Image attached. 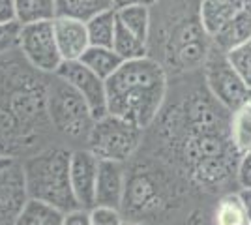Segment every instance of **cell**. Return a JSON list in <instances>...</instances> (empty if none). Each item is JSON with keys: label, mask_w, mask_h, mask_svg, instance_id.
<instances>
[{"label": "cell", "mask_w": 251, "mask_h": 225, "mask_svg": "<svg viewBox=\"0 0 251 225\" xmlns=\"http://www.w3.org/2000/svg\"><path fill=\"white\" fill-rule=\"evenodd\" d=\"M236 178L240 188H251V149L242 152L236 163Z\"/></svg>", "instance_id": "obj_28"}, {"label": "cell", "mask_w": 251, "mask_h": 225, "mask_svg": "<svg viewBox=\"0 0 251 225\" xmlns=\"http://www.w3.org/2000/svg\"><path fill=\"white\" fill-rule=\"evenodd\" d=\"M141 141L143 129L109 113L96 120L86 143L98 160L126 163L139 150Z\"/></svg>", "instance_id": "obj_5"}, {"label": "cell", "mask_w": 251, "mask_h": 225, "mask_svg": "<svg viewBox=\"0 0 251 225\" xmlns=\"http://www.w3.org/2000/svg\"><path fill=\"white\" fill-rule=\"evenodd\" d=\"M116 8L113 10H105L98 13L94 17H90L86 21V30H88V40L90 45L98 47H113L116 32Z\"/></svg>", "instance_id": "obj_20"}, {"label": "cell", "mask_w": 251, "mask_h": 225, "mask_svg": "<svg viewBox=\"0 0 251 225\" xmlns=\"http://www.w3.org/2000/svg\"><path fill=\"white\" fill-rule=\"evenodd\" d=\"M19 32L21 25L17 21L0 25V56L19 49Z\"/></svg>", "instance_id": "obj_26"}, {"label": "cell", "mask_w": 251, "mask_h": 225, "mask_svg": "<svg viewBox=\"0 0 251 225\" xmlns=\"http://www.w3.org/2000/svg\"><path fill=\"white\" fill-rule=\"evenodd\" d=\"M246 0H201V21L212 38L244 8Z\"/></svg>", "instance_id": "obj_14"}, {"label": "cell", "mask_w": 251, "mask_h": 225, "mask_svg": "<svg viewBox=\"0 0 251 225\" xmlns=\"http://www.w3.org/2000/svg\"><path fill=\"white\" fill-rule=\"evenodd\" d=\"M79 62H83L88 70H92L96 75H100L105 81L124 64L122 56L116 53L113 47H98V45H90L79 58Z\"/></svg>", "instance_id": "obj_17"}, {"label": "cell", "mask_w": 251, "mask_h": 225, "mask_svg": "<svg viewBox=\"0 0 251 225\" xmlns=\"http://www.w3.org/2000/svg\"><path fill=\"white\" fill-rule=\"evenodd\" d=\"M72 152L64 147H51L25 161L28 197L58 206L64 212L79 208L70 180Z\"/></svg>", "instance_id": "obj_3"}, {"label": "cell", "mask_w": 251, "mask_h": 225, "mask_svg": "<svg viewBox=\"0 0 251 225\" xmlns=\"http://www.w3.org/2000/svg\"><path fill=\"white\" fill-rule=\"evenodd\" d=\"M248 40H251V19L244 10L238 11L220 32L212 36L214 47L221 49L223 53L246 43Z\"/></svg>", "instance_id": "obj_16"}, {"label": "cell", "mask_w": 251, "mask_h": 225, "mask_svg": "<svg viewBox=\"0 0 251 225\" xmlns=\"http://www.w3.org/2000/svg\"><path fill=\"white\" fill-rule=\"evenodd\" d=\"M248 214L242 203L240 193H229L221 197L216 210H214V225H246Z\"/></svg>", "instance_id": "obj_24"}, {"label": "cell", "mask_w": 251, "mask_h": 225, "mask_svg": "<svg viewBox=\"0 0 251 225\" xmlns=\"http://www.w3.org/2000/svg\"><path fill=\"white\" fill-rule=\"evenodd\" d=\"M116 19H118V17H116ZM113 49L122 56V60H135V58L148 56V53H150L148 43L143 42L141 38H137L133 32H129L120 21L116 23Z\"/></svg>", "instance_id": "obj_23"}, {"label": "cell", "mask_w": 251, "mask_h": 225, "mask_svg": "<svg viewBox=\"0 0 251 225\" xmlns=\"http://www.w3.org/2000/svg\"><path fill=\"white\" fill-rule=\"evenodd\" d=\"M47 115L52 128L75 141L88 139L96 122L84 98L58 75H52L47 85Z\"/></svg>", "instance_id": "obj_4"}, {"label": "cell", "mask_w": 251, "mask_h": 225, "mask_svg": "<svg viewBox=\"0 0 251 225\" xmlns=\"http://www.w3.org/2000/svg\"><path fill=\"white\" fill-rule=\"evenodd\" d=\"M188 225H204V224H201L199 218H193V220H191V222H189Z\"/></svg>", "instance_id": "obj_34"}, {"label": "cell", "mask_w": 251, "mask_h": 225, "mask_svg": "<svg viewBox=\"0 0 251 225\" xmlns=\"http://www.w3.org/2000/svg\"><path fill=\"white\" fill-rule=\"evenodd\" d=\"M204 81L210 96L218 100L229 113L248 101L250 86L242 79L238 72L230 66L227 54L221 49H212L204 62Z\"/></svg>", "instance_id": "obj_6"}, {"label": "cell", "mask_w": 251, "mask_h": 225, "mask_svg": "<svg viewBox=\"0 0 251 225\" xmlns=\"http://www.w3.org/2000/svg\"><path fill=\"white\" fill-rule=\"evenodd\" d=\"M157 0H115V8L129 6V4H145V6H154Z\"/></svg>", "instance_id": "obj_32"}, {"label": "cell", "mask_w": 251, "mask_h": 225, "mask_svg": "<svg viewBox=\"0 0 251 225\" xmlns=\"http://www.w3.org/2000/svg\"><path fill=\"white\" fill-rule=\"evenodd\" d=\"M122 212L120 208L113 206H100L96 204L90 208V225H122Z\"/></svg>", "instance_id": "obj_27"}, {"label": "cell", "mask_w": 251, "mask_h": 225, "mask_svg": "<svg viewBox=\"0 0 251 225\" xmlns=\"http://www.w3.org/2000/svg\"><path fill=\"white\" fill-rule=\"evenodd\" d=\"M225 54H227L230 66L238 72V75L246 81V85L251 88V40L230 49Z\"/></svg>", "instance_id": "obj_25"}, {"label": "cell", "mask_w": 251, "mask_h": 225, "mask_svg": "<svg viewBox=\"0 0 251 225\" xmlns=\"http://www.w3.org/2000/svg\"><path fill=\"white\" fill-rule=\"evenodd\" d=\"M64 216L66 212L58 206L28 197L19 214L13 218V225H62Z\"/></svg>", "instance_id": "obj_15"}, {"label": "cell", "mask_w": 251, "mask_h": 225, "mask_svg": "<svg viewBox=\"0 0 251 225\" xmlns=\"http://www.w3.org/2000/svg\"><path fill=\"white\" fill-rule=\"evenodd\" d=\"M122 225H143V224H137V222H124Z\"/></svg>", "instance_id": "obj_35"}, {"label": "cell", "mask_w": 251, "mask_h": 225, "mask_svg": "<svg viewBox=\"0 0 251 225\" xmlns=\"http://www.w3.org/2000/svg\"><path fill=\"white\" fill-rule=\"evenodd\" d=\"M58 15L88 21L98 13L115 8V0H54Z\"/></svg>", "instance_id": "obj_22"}, {"label": "cell", "mask_w": 251, "mask_h": 225, "mask_svg": "<svg viewBox=\"0 0 251 225\" xmlns=\"http://www.w3.org/2000/svg\"><path fill=\"white\" fill-rule=\"evenodd\" d=\"M100 160L90 150H75L70 161V180L77 204L81 208H92L96 204V182H98Z\"/></svg>", "instance_id": "obj_10"}, {"label": "cell", "mask_w": 251, "mask_h": 225, "mask_svg": "<svg viewBox=\"0 0 251 225\" xmlns=\"http://www.w3.org/2000/svg\"><path fill=\"white\" fill-rule=\"evenodd\" d=\"M116 17L129 32H133L137 38L148 43L150 30H152V6H145V4L122 6V8H116Z\"/></svg>", "instance_id": "obj_18"}, {"label": "cell", "mask_w": 251, "mask_h": 225, "mask_svg": "<svg viewBox=\"0 0 251 225\" xmlns=\"http://www.w3.org/2000/svg\"><path fill=\"white\" fill-rule=\"evenodd\" d=\"M246 225H251V224H246Z\"/></svg>", "instance_id": "obj_37"}, {"label": "cell", "mask_w": 251, "mask_h": 225, "mask_svg": "<svg viewBox=\"0 0 251 225\" xmlns=\"http://www.w3.org/2000/svg\"><path fill=\"white\" fill-rule=\"evenodd\" d=\"M54 75H58V77H62L64 81H68L84 98V101L88 103V107L92 111L94 120L109 115L105 79L96 75L92 70H88L83 62H79V60L62 62V66L58 68V72Z\"/></svg>", "instance_id": "obj_8"}, {"label": "cell", "mask_w": 251, "mask_h": 225, "mask_svg": "<svg viewBox=\"0 0 251 225\" xmlns=\"http://www.w3.org/2000/svg\"><path fill=\"white\" fill-rule=\"evenodd\" d=\"M157 195L159 192H157L156 180L147 173L135 171L131 176H127L124 201L120 210L129 214H143L150 208H156Z\"/></svg>", "instance_id": "obj_13"}, {"label": "cell", "mask_w": 251, "mask_h": 225, "mask_svg": "<svg viewBox=\"0 0 251 225\" xmlns=\"http://www.w3.org/2000/svg\"><path fill=\"white\" fill-rule=\"evenodd\" d=\"M229 135L238 154L251 149V103L250 100L230 113Z\"/></svg>", "instance_id": "obj_21"}, {"label": "cell", "mask_w": 251, "mask_h": 225, "mask_svg": "<svg viewBox=\"0 0 251 225\" xmlns=\"http://www.w3.org/2000/svg\"><path fill=\"white\" fill-rule=\"evenodd\" d=\"M62 225H90V210L79 206V208L66 212Z\"/></svg>", "instance_id": "obj_29"}, {"label": "cell", "mask_w": 251, "mask_h": 225, "mask_svg": "<svg viewBox=\"0 0 251 225\" xmlns=\"http://www.w3.org/2000/svg\"><path fill=\"white\" fill-rule=\"evenodd\" d=\"M19 53L34 70L47 75L56 74L64 58L54 38L52 21L21 25Z\"/></svg>", "instance_id": "obj_7"}, {"label": "cell", "mask_w": 251, "mask_h": 225, "mask_svg": "<svg viewBox=\"0 0 251 225\" xmlns=\"http://www.w3.org/2000/svg\"><path fill=\"white\" fill-rule=\"evenodd\" d=\"M15 21V6L13 0H0V25Z\"/></svg>", "instance_id": "obj_30"}, {"label": "cell", "mask_w": 251, "mask_h": 225, "mask_svg": "<svg viewBox=\"0 0 251 225\" xmlns=\"http://www.w3.org/2000/svg\"><path fill=\"white\" fill-rule=\"evenodd\" d=\"M126 182H127V175L124 171V163L100 160L98 182H96V204L122 208Z\"/></svg>", "instance_id": "obj_11"}, {"label": "cell", "mask_w": 251, "mask_h": 225, "mask_svg": "<svg viewBox=\"0 0 251 225\" xmlns=\"http://www.w3.org/2000/svg\"><path fill=\"white\" fill-rule=\"evenodd\" d=\"M28 201L25 165L10 154H0V222L13 220Z\"/></svg>", "instance_id": "obj_9"}, {"label": "cell", "mask_w": 251, "mask_h": 225, "mask_svg": "<svg viewBox=\"0 0 251 225\" xmlns=\"http://www.w3.org/2000/svg\"><path fill=\"white\" fill-rule=\"evenodd\" d=\"M242 203L246 206V214H248V222L251 224V188H242L240 192Z\"/></svg>", "instance_id": "obj_31"}, {"label": "cell", "mask_w": 251, "mask_h": 225, "mask_svg": "<svg viewBox=\"0 0 251 225\" xmlns=\"http://www.w3.org/2000/svg\"><path fill=\"white\" fill-rule=\"evenodd\" d=\"M52 28H54V38H56V43H58V49H60L64 62L79 60L84 51L90 47L86 21L58 15L52 21Z\"/></svg>", "instance_id": "obj_12"}, {"label": "cell", "mask_w": 251, "mask_h": 225, "mask_svg": "<svg viewBox=\"0 0 251 225\" xmlns=\"http://www.w3.org/2000/svg\"><path fill=\"white\" fill-rule=\"evenodd\" d=\"M248 100H250V103H251V88H250V96H248Z\"/></svg>", "instance_id": "obj_36"}, {"label": "cell", "mask_w": 251, "mask_h": 225, "mask_svg": "<svg viewBox=\"0 0 251 225\" xmlns=\"http://www.w3.org/2000/svg\"><path fill=\"white\" fill-rule=\"evenodd\" d=\"M15 21L19 25L54 21L58 17L54 0H13Z\"/></svg>", "instance_id": "obj_19"}, {"label": "cell", "mask_w": 251, "mask_h": 225, "mask_svg": "<svg viewBox=\"0 0 251 225\" xmlns=\"http://www.w3.org/2000/svg\"><path fill=\"white\" fill-rule=\"evenodd\" d=\"M242 10L246 11V13L250 15V19H251V0H246V2H244V8H242Z\"/></svg>", "instance_id": "obj_33"}, {"label": "cell", "mask_w": 251, "mask_h": 225, "mask_svg": "<svg viewBox=\"0 0 251 225\" xmlns=\"http://www.w3.org/2000/svg\"><path fill=\"white\" fill-rule=\"evenodd\" d=\"M150 38L161 45L159 62L165 70H195L204 66L212 51V38L201 21V0H157L152 6Z\"/></svg>", "instance_id": "obj_1"}, {"label": "cell", "mask_w": 251, "mask_h": 225, "mask_svg": "<svg viewBox=\"0 0 251 225\" xmlns=\"http://www.w3.org/2000/svg\"><path fill=\"white\" fill-rule=\"evenodd\" d=\"M109 113L148 128L157 118L167 96V70L154 56L124 60L107 81Z\"/></svg>", "instance_id": "obj_2"}]
</instances>
